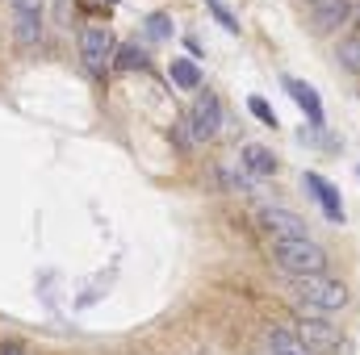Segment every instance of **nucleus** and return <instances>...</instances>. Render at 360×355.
Masks as SVG:
<instances>
[{"label": "nucleus", "instance_id": "obj_15", "mask_svg": "<svg viewBox=\"0 0 360 355\" xmlns=\"http://www.w3.org/2000/svg\"><path fill=\"white\" fill-rule=\"evenodd\" d=\"M168 34H172V17H168V13H151V17H147V38H151V42H164Z\"/></svg>", "mask_w": 360, "mask_h": 355}, {"label": "nucleus", "instance_id": "obj_18", "mask_svg": "<svg viewBox=\"0 0 360 355\" xmlns=\"http://www.w3.org/2000/svg\"><path fill=\"white\" fill-rule=\"evenodd\" d=\"M248 109H252V117H260L264 126H276V113H272V105L264 100V96H252V100H248Z\"/></svg>", "mask_w": 360, "mask_h": 355}, {"label": "nucleus", "instance_id": "obj_19", "mask_svg": "<svg viewBox=\"0 0 360 355\" xmlns=\"http://www.w3.org/2000/svg\"><path fill=\"white\" fill-rule=\"evenodd\" d=\"M0 355H25V351H21L17 343H8V347H0Z\"/></svg>", "mask_w": 360, "mask_h": 355}, {"label": "nucleus", "instance_id": "obj_14", "mask_svg": "<svg viewBox=\"0 0 360 355\" xmlns=\"http://www.w3.org/2000/svg\"><path fill=\"white\" fill-rule=\"evenodd\" d=\"M335 59H340V67H344V72H356V76H360V38H344V42H340V51H335Z\"/></svg>", "mask_w": 360, "mask_h": 355}, {"label": "nucleus", "instance_id": "obj_9", "mask_svg": "<svg viewBox=\"0 0 360 355\" xmlns=\"http://www.w3.org/2000/svg\"><path fill=\"white\" fill-rule=\"evenodd\" d=\"M297 335H302V343H306L310 351H340V347H344L340 330H335V326H327L323 318H306V322L297 326Z\"/></svg>", "mask_w": 360, "mask_h": 355}, {"label": "nucleus", "instance_id": "obj_5", "mask_svg": "<svg viewBox=\"0 0 360 355\" xmlns=\"http://www.w3.org/2000/svg\"><path fill=\"white\" fill-rule=\"evenodd\" d=\"M260 226H264V234H269L272 243H281V239H306V222L297 213H289V209H276V205L260 209Z\"/></svg>", "mask_w": 360, "mask_h": 355}, {"label": "nucleus", "instance_id": "obj_6", "mask_svg": "<svg viewBox=\"0 0 360 355\" xmlns=\"http://www.w3.org/2000/svg\"><path fill=\"white\" fill-rule=\"evenodd\" d=\"M356 13V0H310V21L319 34H331L340 25H348V17Z\"/></svg>", "mask_w": 360, "mask_h": 355}, {"label": "nucleus", "instance_id": "obj_12", "mask_svg": "<svg viewBox=\"0 0 360 355\" xmlns=\"http://www.w3.org/2000/svg\"><path fill=\"white\" fill-rule=\"evenodd\" d=\"M239 163H243L252 176H272V172H276V155H272L269 147H260V142H248V147L239 151Z\"/></svg>", "mask_w": 360, "mask_h": 355}, {"label": "nucleus", "instance_id": "obj_16", "mask_svg": "<svg viewBox=\"0 0 360 355\" xmlns=\"http://www.w3.org/2000/svg\"><path fill=\"white\" fill-rule=\"evenodd\" d=\"M117 67H122V72L147 67V51H143V46H122V51H117Z\"/></svg>", "mask_w": 360, "mask_h": 355}, {"label": "nucleus", "instance_id": "obj_13", "mask_svg": "<svg viewBox=\"0 0 360 355\" xmlns=\"http://www.w3.org/2000/svg\"><path fill=\"white\" fill-rule=\"evenodd\" d=\"M168 76H172V84H176V88H201V72H197V63H193V59H172Z\"/></svg>", "mask_w": 360, "mask_h": 355}, {"label": "nucleus", "instance_id": "obj_7", "mask_svg": "<svg viewBox=\"0 0 360 355\" xmlns=\"http://www.w3.org/2000/svg\"><path fill=\"white\" fill-rule=\"evenodd\" d=\"M13 21H17V42L34 46L42 38V0H13Z\"/></svg>", "mask_w": 360, "mask_h": 355}, {"label": "nucleus", "instance_id": "obj_11", "mask_svg": "<svg viewBox=\"0 0 360 355\" xmlns=\"http://www.w3.org/2000/svg\"><path fill=\"white\" fill-rule=\"evenodd\" d=\"M264 343H269L272 355H314L306 343H302V335L289 330V326H272L269 335H264Z\"/></svg>", "mask_w": 360, "mask_h": 355}, {"label": "nucleus", "instance_id": "obj_2", "mask_svg": "<svg viewBox=\"0 0 360 355\" xmlns=\"http://www.w3.org/2000/svg\"><path fill=\"white\" fill-rule=\"evenodd\" d=\"M272 255L285 276H327V251L310 239H281L272 243Z\"/></svg>", "mask_w": 360, "mask_h": 355}, {"label": "nucleus", "instance_id": "obj_3", "mask_svg": "<svg viewBox=\"0 0 360 355\" xmlns=\"http://www.w3.org/2000/svg\"><path fill=\"white\" fill-rule=\"evenodd\" d=\"M113 55H117V42H113V29L109 25H89L80 34V59L89 63V72H101Z\"/></svg>", "mask_w": 360, "mask_h": 355}, {"label": "nucleus", "instance_id": "obj_17", "mask_svg": "<svg viewBox=\"0 0 360 355\" xmlns=\"http://www.w3.org/2000/svg\"><path fill=\"white\" fill-rule=\"evenodd\" d=\"M205 8H210V13L218 17V25H222V29H231V34H239V17H235V13H231V8H226L222 0H205Z\"/></svg>", "mask_w": 360, "mask_h": 355}, {"label": "nucleus", "instance_id": "obj_4", "mask_svg": "<svg viewBox=\"0 0 360 355\" xmlns=\"http://www.w3.org/2000/svg\"><path fill=\"white\" fill-rule=\"evenodd\" d=\"M188 126H193V138H197V142L218 138V130H222V105H218V96H214V92H201V96L193 100Z\"/></svg>", "mask_w": 360, "mask_h": 355}, {"label": "nucleus", "instance_id": "obj_8", "mask_svg": "<svg viewBox=\"0 0 360 355\" xmlns=\"http://www.w3.org/2000/svg\"><path fill=\"white\" fill-rule=\"evenodd\" d=\"M302 184H306V188L314 192V201L323 205V213H327V222H335V226H340V222H344V201H340V192H335V184H331V180H323L319 172H306V176H302Z\"/></svg>", "mask_w": 360, "mask_h": 355}, {"label": "nucleus", "instance_id": "obj_20", "mask_svg": "<svg viewBox=\"0 0 360 355\" xmlns=\"http://www.w3.org/2000/svg\"><path fill=\"white\" fill-rule=\"evenodd\" d=\"M109 4H117V0H109Z\"/></svg>", "mask_w": 360, "mask_h": 355}, {"label": "nucleus", "instance_id": "obj_1", "mask_svg": "<svg viewBox=\"0 0 360 355\" xmlns=\"http://www.w3.org/2000/svg\"><path fill=\"white\" fill-rule=\"evenodd\" d=\"M289 288L306 309H319V314H335L348 305V284L331 276H289Z\"/></svg>", "mask_w": 360, "mask_h": 355}, {"label": "nucleus", "instance_id": "obj_10", "mask_svg": "<svg viewBox=\"0 0 360 355\" xmlns=\"http://www.w3.org/2000/svg\"><path fill=\"white\" fill-rule=\"evenodd\" d=\"M285 92L306 109V117H310V126H323V105H319V92L310 88L306 80H293V76H285Z\"/></svg>", "mask_w": 360, "mask_h": 355}]
</instances>
